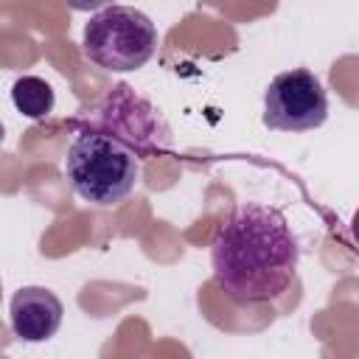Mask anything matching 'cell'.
<instances>
[{"label":"cell","mask_w":359,"mask_h":359,"mask_svg":"<svg viewBox=\"0 0 359 359\" xmlns=\"http://www.w3.org/2000/svg\"><path fill=\"white\" fill-rule=\"evenodd\" d=\"M300 247L286 216L272 205L241 202L210 241L216 286L241 306L280 297L297 272Z\"/></svg>","instance_id":"1"},{"label":"cell","mask_w":359,"mask_h":359,"mask_svg":"<svg viewBox=\"0 0 359 359\" xmlns=\"http://www.w3.org/2000/svg\"><path fill=\"white\" fill-rule=\"evenodd\" d=\"M157 50V25L132 6H107L84 25V53L104 70L129 73Z\"/></svg>","instance_id":"3"},{"label":"cell","mask_w":359,"mask_h":359,"mask_svg":"<svg viewBox=\"0 0 359 359\" xmlns=\"http://www.w3.org/2000/svg\"><path fill=\"white\" fill-rule=\"evenodd\" d=\"M8 314H11V331L17 339L45 342L59 331L65 306L45 286H22L14 292Z\"/></svg>","instance_id":"5"},{"label":"cell","mask_w":359,"mask_h":359,"mask_svg":"<svg viewBox=\"0 0 359 359\" xmlns=\"http://www.w3.org/2000/svg\"><path fill=\"white\" fill-rule=\"evenodd\" d=\"M0 294H3V283H0Z\"/></svg>","instance_id":"8"},{"label":"cell","mask_w":359,"mask_h":359,"mask_svg":"<svg viewBox=\"0 0 359 359\" xmlns=\"http://www.w3.org/2000/svg\"><path fill=\"white\" fill-rule=\"evenodd\" d=\"M73 11H101L107 6H115V0H65Z\"/></svg>","instance_id":"7"},{"label":"cell","mask_w":359,"mask_h":359,"mask_svg":"<svg viewBox=\"0 0 359 359\" xmlns=\"http://www.w3.org/2000/svg\"><path fill=\"white\" fill-rule=\"evenodd\" d=\"M11 101H14V107L25 118L39 121V118L50 115L56 95H53V87L45 79H39V76H22L11 87Z\"/></svg>","instance_id":"6"},{"label":"cell","mask_w":359,"mask_h":359,"mask_svg":"<svg viewBox=\"0 0 359 359\" xmlns=\"http://www.w3.org/2000/svg\"><path fill=\"white\" fill-rule=\"evenodd\" d=\"M65 177L84 202L112 208L135 191L140 180V160L135 149L112 135L81 132L67 149Z\"/></svg>","instance_id":"2"},{"label":"cell","mask_w":359,"mask_h":359,"mask_svg":"<svg viewBox=\"0 0 359 359\" xmlns=\"http://www.w3.org/2000/svg\"><path fill=\"white\" fill-rule=\"evenodd\" d=\"M328 118V93L311 70H286L264 93V126L275 132H309Z\"/></svg>","instance_id":"4"}]
</instances>
